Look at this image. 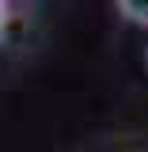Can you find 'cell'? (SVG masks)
Wrapping results in <instances>:
<instances>
[{
    "label": "cell",
    "instance_id": "cell-2",
    "mask_svg": "<svg viewBox=\"0 0 148 152\" xmlns=\"http://www.w3.org/2000/svg\"><path fill=\"white\" fill-rule=\"evenodd\" d=\"M4 27H8V8H4V0H0V38H4Z\"/></svg>",
    "mask_w": 148,
    "mask_h": 152
},
{
    "label": "cell",
    "instance_id": "cell-1",
    "mask_svg": "<svg viewBox=\"0 0 148 152\" xmlns=\"http://www.w3.org/2000/svg\"><path fill=\"white\" fill-rule=\"evenodd\" d=\"M114 4H118V12H122L125 19L148 27V0H114Z\"/></svg>",
    "mask_w": 148,
    "mask_h": 152
}]
</instances>
